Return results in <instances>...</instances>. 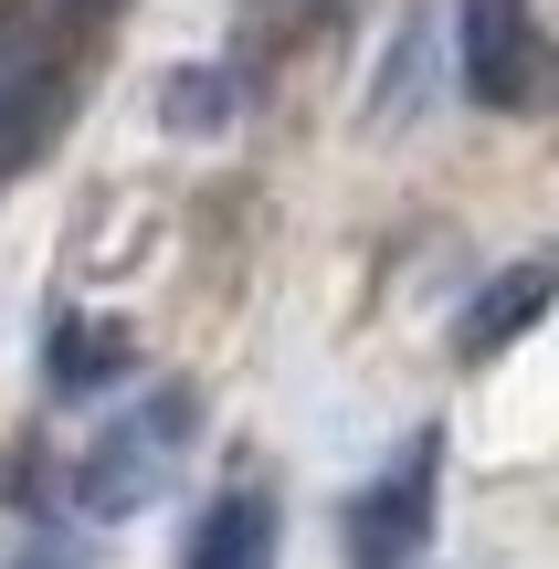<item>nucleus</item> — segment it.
<instances>
[{
    "label": "nucleus",
    "mask_w": 559,
    "mask_h": 569,
    "mask_svg": "<svg viewBox=\"0 0 559 569\" xmlns=\"http://www.w3.org/2000/svg\"><path fill=\"white\" fill-rule=\"evenodd\" d=\"M180 443H190V401H180V390H148V401L127 411V422H106V443L84 453V475H74L84 517H138V507H159L169 475H180Z\"/></svg>",
    "instance_id": "nucleus-1"
},
{
    "label": "nucleus",
    "mask_w": 559,
    "mask_h": 569,
    "mask_svg": "<svg viewBox=\"0 0 559 569\" xmlns=\"http://www.w3.org/2000/svg\"><path fill=\"white\" fill-rule=\"evenodd\" d=\"M455 63H465V96L518 117L539 96V11L528 0H455Z\"/></svg>",
    "instance_id": "nucleus-2"
},
{
    "label": "nucleus",
    "mask_w": 559,
    "mask_h": 569,
    "mask_svg": "<svg viewBox=\"0 0 559 569\" xmlns=\"http://www.w3.org/2000/svg\"><path fill=\"white\" fill-rule=\"evenodd\" d=\"M433 475H443V443L422 432V443L349 507V559H359V569H401L422 538H433Z\"/></svg>",
    "instance_id": "nucleus-3"
},
{
    "label": "nucleus",
    "mask_w": 559,
    "mask_h": 569,
    "mask_svg": "<svg viewBox=\"0 0 559 569\" xmlns=\"http://www.w3.org/2000/svg\"><path fill=\"white\" fill-rule=\"evenodd\" d=\"M117 369H138V338H127L117 317H84V306H63V317L42 327V380H53L63 401H84V390H106Z\"/></svg>",
    "instance_id": "nucleus-4"
},
{
    "label": "nucleus",
    "mask_w": 559,
    "mask_h": 569,
    "mask_svg": "<svg viewBox=\"0 0 559 569\" xmlns=\"http://www.w3.org/2000/svg\"><path fill=\"white\" fill-rule=\"evenodd\" d=\"M274 559V496H222V507L190 528V549H180V569H264Z\"/></svg>",
    "instance_id": "nucleus-5"
},
{
    "label": "nucleus",
    "mask_w": 559,
    "mask_h": 569,
    "mask_svg": "<svg viewBox=\"0 0 559 569\" xmlns=\"http://www.w3.org/2000/svg\"><path fill=\"white\" fill-rule=\"evenodd\" d=\"M42 117H53V84H42V53H32L21 32H0V169H11V159H32Z\"/></svg>",
    "instance_id": "nucleus-6"
},
{
    "label": "nucleus",
    "mask_w": 559,
    "mask_h": 569,
    "mask_svg": "<svg viewBox=\"0 0 559 569\" xmlns=\"http://www.w3.org/2000/svg\"><path fill=\"white\" fill-rule=\"evenodd\" d=\"M539 306H549V264H518V274H497V296L486 306H465V359H486V348H507L518 327H539Z\"/></svg>",
    "instance_id": "nucleus-7"
},
{
    "label": "nucleus",
    "mask_w": 559,
    "mask_h": 569,
    "mask_svg": "<svg viewBox=\"0 0 559 569\" xmlns=\"http://www.w3.org/2000/svg\"><path fill=\"white\" fill-rule=\"evenodd\" d=\"M169 106H180V127H222L232 117V84L222 74H180V84H169Z\"/></svg>",
    "instance_id": "nucleus-8"
},
{
    "label": "nucleus",
    "mask_w": 559,
    "mask_h": 569,
    "mask_svg": "<svg viewBox=\"0 0 559 569\" xmlns=\"http://www.w3.org/2000/svg\"><path fill=\"white\" fill-rule=\"evenodd\" d=\"M32 11H53V21H74V11H84V0H32Z\"/></svg>",
    "instance_id": "nucleus-9"
},
{
    "label": "nucleus",
    "mask_w": 559,
    "mask_h": 569,
    "mask_svg": "<svg viewBox=\"0 0 559 569\" xmlns=\"http://www.w3.org/2000/svg\"><path fill=\"white\" fill-rule=\"evenodd\" d=\"M32 569H42V559H32Z\"/></svg>",
    "instance_id": "nucleus-10"
}]
</instances>
